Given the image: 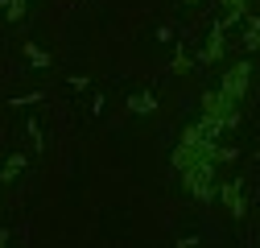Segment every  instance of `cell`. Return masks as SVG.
Listing matches in <instances>:
<instances>
[{
  "mask_svg": "<svg viewBox=\"0 0 260 248\" xmlns=\"http://www.w3.org/2000/svg\"><path fill=\"white\" fill-rule=\"evenodd\" d=\"M203 162H219V149L211 137H203L199 124H186L178 145H174V170H190V166H203Z\"/></svg>",
  "mask_w": 260,
  "mask_h": 248,
  "instance_id": "1",
  "label": "cell"
},
{
  "mask_svg": "<svg viewBox=\"0 0 260 248\" xmlns=\"http://www.w3.org/2000/svg\"><path fill=\"white\" fill-rule=\"evenodd\" d=\"M219 199L227 203V211H232L236 220H244V191H240V182H219Z\"/></svg>",
  "mask_w": 260,
  "mask_h": 248,
  "instance_id": "3",
  "label": "cell"
},
{
  "mask_svg": "<svg viewBox=\"0 0 260 248\" xmlns=\"http://www.w3.org/2000/svg\"><path fill=\"white\" fill-rule=\"evenodd\" d=\"M248 83H252V58H240L236 67H227V75L219 79V96L232 108H240L244 96H248Z\"/></svg>",
  "mask_w": 260,
  "mask_h": 248,
  "instance_id": "2",
  "label": "cell"
},
{
  "mask_svg": "<svg viewBox=\"0 0 260 248\" xmlns=\"http://www.w3.org/2000/svg\"><path fill=\"white\" fill-rule=\"evenodd\" d=\"M244 46H248V50H260V21H256V17H248V38H244Z\"/></svg>",
  "mask_w": 260,
  "mask_h": 248,
  "instance_id": "6",
  "label": "cell"
},
{
  "mask_svg": "<svg viewBox=\"0 0 260 248\" xmlns=\"http://www.w3.org/2000/svg\"><path fill=\"white\" fill-rule=\"evenodd\" d=\"M219 5H223V13H227V17L219 21V25L227 29V25H236V21H244V17H248V9H252V0H219Z\"/></svg>",
  "mask_w": 260,
  "mask_h": 248,
  "instance_id": "4",
  "label": "cell"
},
{
  "mask_svg": "<svg viewBox=\"0 0 260 248\" xmlns=\"http://www.w3.org/2000/svg\"><path fill=\"white\" fill-rule=\"evenodd\" d=\"M219 58H223V25H215V34H211L207 50L199 54V62H219Z\"/></svg>",
  "mask_w": 260,
  "mask_h": 248,
  "instance_id": "5",
  "label": "cell"
}]
</instances>
